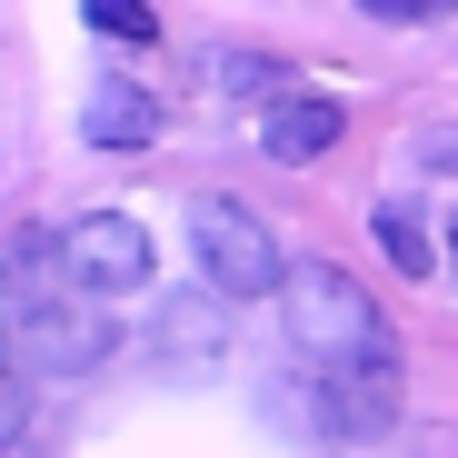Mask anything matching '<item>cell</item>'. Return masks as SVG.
Returning <instances> with one entry per match:
<instances>
[{
	"label": "cell",
	"mask_w": 458,
	"mask_h": 458,
	"mask_svg": "<svg viewBox=\"0 0 458 458\" xmlns=\"http://www.w3.org/2000/svg\"><path fill=\"white\" fill-rule=\"evenodd\" d=\"M319 428L329 438H389L399 428V349L319 369Z\"/></svg>",
	"instance_id": "5b68a950"
},
{
	"label": "cell",
	"mask_w": 458,
	"mask_h": 458,
	"mask_svg": "<svg viewBox=\"0 0 458 458\" xmlns=\"http://www.w3.org/2000/svg\"><path fill=\"white\" fill-rule=\"evenodd\" d=\"M149 339H160L180 369H219V349H229V289H170L160 299V319H149Z\"/></svg>",
	"instance_id": "8992f818"
},
{
	"label": "cell",
	"mask_w": 458,
	"mask_h": 458,
	"mask_svg": "<svg viewBox=\"0 0 458 458\" xmlns=\"http://www.w3.org/2000/svg\"><path fill=\"white\" fill-rule=\"evenodd\" d=\"M378 11H389V21H438L448 0H378Z\"/></svg>",
	"instance_id": "4fadbf2b"
},
{
	"label": "cell",
	"mask_w": 458,
	"mask_h": 458,
	"mask_svg": "<svg viewBox=\"0 0 458 458\" xmlns=\"http://www.w3.org/2000/svg\"><path fill=\"white\" fill-rule=\"evenodd\" d=\"M21 428H30V369L0 378V448H21Z\"/></svg>",
	"instance_id": "7c38bea8"
},
{
	"label": "cell",
	"mask_w": 458,
	"mask_h": 458,
	"mask_svg": "<svg viewBox=\"0 0 458 458\" xmlns=\"http://www.w3.org/2000/svg\"><path fill=\"white\" fill-rule=\"evenodd\" d=\"M110 349H120L110 299H90V289H60V299H40V310H21V359H30L40 378H81V369H100Z\"/></svg>",
	"instance_id": "3957f363"
},
{
	"label": "cell",
	"mask_w": 458,
	"mask_h": 458,
	"mask_svg": "<svg viewBox=\"0 0 458 458\" xmlns=\"http://www.w3.org/2000/svg\"><path fill=\"white\" fill-rule=\"evenodd\" d=\"M279 310H289V349L310 359V369H339V359H378V349H399L389 310L369 299V279H349L339 259H299L279 279Z\"/></svg>",
	"instance_id": "6da1fadb"
},
{
	"label": "cell",
	"mask_w": 458,
	"mask_h": 458,
	"mask_svg": "<svg viewBox=\"0 0 458 458\" xmlns=\"http://www.w3.org/2000/svg\"><path fill=\"white\" fill-rule=\"evenodd\" d=\"M81 11H90V30L120 40V50H149V40H160V11H149V0H81Z\"/></svg>",
	"instance_id": "30bf717a"
},
{
	"label": "cell",
	"mask_w": 458,
	"mask_h": 458,
	"mask_svg": "<svg viewBox=\"0 0 458 458\" xmlns=\"http://www.w3.org/2000/svg\"><path fill=\"white\" fill-rule=\"evenodd\" d=\"M60 250H70V279H81L90 299H130V289H149V229H140L130 209H90V219H70Z\"/></svg>",
	"instance_id": "277c9868"
},
{
	"label": "cell",
	"mask_w": 458,
	"mask_h": 458,
	"mask_svg": "<svg viewBox=\"0 0 458 458\" xmlns=\"http://www.w3.org/2000/svg\"><path fill=\"white\" fill-rule=\"evenodd\" d=\"M339 130H349V110H339L329 90H289V100L259 110V149H269V160H289V170H299V160H319Z\"/></svg>",
	"instance_id": "ba28073f"
},
{
	"label": "cell",
	"mask_w": 458,
	"mask_h": 458,
	"mask_svg": "<svg viewBox=\"0 0 458 458\" xmlns=\"http://www.w3.org/2000/svg\"><path fill=\"white\" fill-rule=\"evenodd\" d=\"M90 140H100V149H149V140H160V110H149V90L100 81V100H90Z\"/></svg>",
	"instance_id": "9c48e42d"
},
{
	"label": "cell",
	"mask_w": 458,
	"mask_h": 458,
	"mask_svg": "<svg viewBox=\"0 0 458 458\" xmlns=\"http://www.w3.org/2000/svg\"><path fill=\"white\" fill-rule=\"evenodd\" d=\"M60 289H81L60 229H11V240H0V310L21 319V310H40V299H60Z\"/></svg>",
	"instance_id": "52a82bcc"
},
{
	"label": "cell",
	"mask_w": 458,
	"mask_h": 458,
	"mask_svg": "<svg viewBox=\"0 0 458 458\" xmlns=\"http://www.w3.org/2000/svg\"><path fill=\"white\" fill-rule=\"evenodd\" d=\"M190 250H199V279L209 289H229V299H269L279 279H289V259H279V240H269V219L259 209H240V199H190Z\"/></svg>",
	"instance_id": "7a4b0ae2"
},
{
	"label": "cell",
	"mask_w": 458,
	"mask_h": 458,
	"mask_svg": "<svg viewBox=\"0 0 458 458\" xmlns=\"http://www.w3.org/2000/svg\"><path fill=\"white\" fill-rule=\"evenodd\" d=\"M378 250H389L409 279H428V269H438V240H428V229H419L409 209H378Z\"/></svg>",
	"instance_id": "8fae6325"
},
{
	"label": "cell",
	"mask_w": 458,
	"mask_h": 458,
	"mask_svg": "<svg viewBox=\"0 0 458 458\" xmlns=\"http://www.w3.org/2000/svg\"><path fill=\"white\" fill-rule=\"evenodd\" d=\"M11 369H30V359H21V339H11V329H0V378H11Z\"/></svg>",
	"instance_id": "5bb4252c"
}]
</instances>
